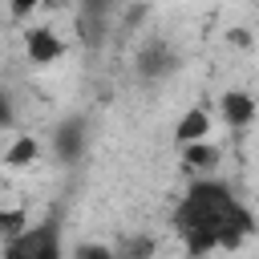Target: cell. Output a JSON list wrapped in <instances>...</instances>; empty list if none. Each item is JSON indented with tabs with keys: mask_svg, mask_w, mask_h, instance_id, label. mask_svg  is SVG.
Returning <instances> with one entry per match:
<instances>
[{
	"mask_svg": "<svg viewBox=\"0 0 259 259\" xmlns=\"http://www.w3.org/2000/svg\"><path fill=\"white\" fill-rule=\"evenodd\" d=\"M174 231L182 235L190 255H206L214 247H239V239L251 235V210L235 202V194L219 182H194L178 210H174Z\"/></svg>",
	"mask_w": 259,
	"mask_h": 259,
	"instance_id": "6da1fadb",
	"label": "cell"
},
{
	"mask_svg": "<svg viewBox=\"0 0 259 259\" xmlns=\"http://www.w3.org/2000/svg\"><path fill=\"white\" fill-rule=\"evenodd\" d=\"M4 259H65L57 223H36V227L24 223L16 235H8Z\"/></svg>",
	"mask_w": 259,
	"mask_h": 259,
	"instance_id": "7a4b0ae2",
	"label": "cell"
},
{
	"mask_svg": "<svg viewBox=\"0 0 259 259\" xmlns=\"http://www.w3.org/2000/svg\"><path fill=\"white\" fill-rule=\"evenodd\" d=\"M61 53H65V45L53 36V28H32L28 32V57H32V65H49Z\"/></svg>",
	"mask_w": 259,
	"mask_h": 259,
	"instance_id": "3957f363",
	"label": "cell"
},
{
	"mask_svg": "<svg viewBox=\"0 0 259 259\" xmlns=\"http://www.w3.org/2000/svg\"><path fill=\"white\" fill-rule=\"evenodd\" d=\"M206 134H210V117H206V109H186L182 121H178V130H174L178 146H186V142H202Z\"/></svg>",
	"mask_w": 259,
	"mask_h": 259,
	"instance_id": "277c9868",
	"label": "cell"
},
{
	"mask_svg": "<svg viewBox=\"0 0 259 259\" xmlns=\"http://www.w3.org/2000/svg\"><path fill=\"white\" fill-rule=\"evenodd\" d=\"M223 117H227V125H247L255 117V101L247 93H227L223 97Z\"/></svg>",
	"mask_w": 259,
	"mask_h": 259,
	"instance_id": "5b68a950",
	"label": "cell"
},
{
	"mask_svg": "<svg viewBox=\"0 0 259 259\" xmlns=\"http://www.w3.org/2000/svg\"><path fill=\"white\" fill-rule=\"evenodd\" d=\"M182 162H186L190 170H210V166L219 162V154H214V146H206V142H186V146H182Z\"/></svg>",
	"mask_w": 259,
	"mask_h": 259,
	"instance_id": "8992f818",
	"label": "cell"
},
{
	"mask_svg": "<svg viewBox=\"0 0 259 259\" xmlns=\"http://www.w3.org/2000/svg\"><path fill=\"white\" fill-rule=\"evenodd\" d=\"M77 142H81V125H77V121H73V125H61V134H57V150H61L65 158L77 154Z\"/></svg>",
	"mask_w": 259,
	"mask_h": 259,
	"instance_id": "52a82bcc",
	"label": "cell"
},
{
	"mask_svg": "<svg viewBox=\"0 0 259 259\" xmlns=\"http://www.w3.org/2000/svg\"><path fill=\"white\" fill-rule=\"evenodd\" d=\"M166 61H170V53L162 45H150V53H142V73H162Z\"/></svg>",
	"mask_w": 259,
	"mask_h": 259,
	"instance_id": "ba28073f",
	"label": "cell"
},
{
	"mask_svg": "<svg viewBox=\"0 0 259 259\" xmlns=\"http://www.w3.org/2000/svg\"><path fill=\"white\" fill-rule=\"evenodd\" d=\"M36 158V142L32 138H20L12 150H8V166H24V162H32Z\"/></svg>",
	"mask_w": 259,
	"mask_h": 259,
	"instance_id": "9c48e42d",
	"label": "cell"
},
{
	"mask_svg": "<svg viewBox=\"0 0 259 259\" xmlns=\"http://www.w3.org/2000/svg\"><path fill=\"white\" fill-rule=\"evenodd\" d=\"M150 251H154V243H150V239H130V243L121 247V255H117V259H146Z\"/></svg>",
	"mask_w": 259,
	"mask_h": 259,
	"instance_id": "30bf717a",
	"label": "cell"
},
{
	"mask_svg": "<svg viewBox=\"0 0 259 259\" xmlns=\"http://www.w3.org/2000/svg\"><path fill=\"white\" fill-rule=\"evenodd\" d=\"M24 227V214L20 210H0V235H16Z\"/></svg>",
	"mask_w": 259,
	"mask_h": 259,
	"instance_id": "8fae6325",
	"label": "cell"
},
{
	"mask_svg": "<svg viewBox=\"0 0 259 259\" xmlns=\"http://www.w3.org/2000/svg\"><path fill=\"white\" fill-rule=\"evenodd\" d=\"M77 259H117V251H109V247H101V243H85V247L77 251Z\"/></svg>",
	"mask_w": 259,
	"mask_h": 259,
	"instance_id": "7c38bea8",
	"label": "cell"
},
{
	"mask_svg": "<svg viewBox=\"0 0 259 259\" xmlns=\"http://www.w3.org/2000/svg\"><path fill=\"white\" fill-rule=\"evenodd\" d=\"M36 4H40V0H8V12H12V20H24Z\"/></svg>",
	"mask_w": 259,
	"mask_h": 259,
	"instance_id": "4fadbf2b",
	"label": "cell"
},
{
	"mask_svg": "<svg viewBox=\"0 0 259 259\" xmlns=\"http://www.w3.org/2000/svg\"><path fill=\"white\" fill-rule=\"evenodd\" d=\"M8 117H12V113H8V97H4V93H0V125H4V121H8Z\"/></svg>",
	"mask_w": 259,
	"mask_h": 259,
	"instance_id": "5bb4252c",
	"label": "cell"
}]
</instances>
